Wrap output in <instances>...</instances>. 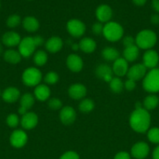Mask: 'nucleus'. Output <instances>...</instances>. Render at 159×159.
I'll list each match as a JSON object with an SVG mask.
<instances>
[{"mask_svg": "<svg viewBox=\"0 0 159 159\" xmlns=\"http://www.w3.org/2000/svg\"><path fill=\"white\" fill-rule=\"evenodd\" d=\"M3 58L7 63L16 65V64L20 63V61H21L22 56L19 51L12 49H9L4 52Z\"/></svg>", "mask_w": 159, "mask_h": 159, "instance_id": "23", "label": "nucleus"}, {"mask_svg": "<svg viewBox=\"0 0 159 159\" xmlns=\"http://www.w3.org/2000/svg\"><path fill=\"white\" fill-rule=\"evenodd\" d=\"M132 1L134 4L139 6H143L147 2V0H132Z\"/></svg>", "mask_w": 159, "mask_h": 159, "instance_id": "47", "label": "nucleus"}, {"mask_svg": "<svg viewBox=\"0 0 159 159\" xmlns=\"http://www.w3.org/2000/svg\"><path fill=\"white\" fill-rule=\"evenodd\" d=\"M143 65L149 69L155 68L159 61L158 54L154 50H147L143 57Z\"/></svg>", "mask_w": 159, "mask_h": 159, "instance_id": "11", "label": "nucleus"}, {"mask_svg": "<svg viewBox=\"0 0 159 159\" xmlns=\"http://www.w3.org/2000/svg\"><path fill=\"white\" fill-rule=\"evenodd\" d=\"M149 146L143 141H140L134 144L131 149V155L137 159H143L149 154Z\"/></svg>", "mask_w": 159, "mask_h": 159, "instance_id": "10", "label": "nucleus"}, {"mask_svg": "<svg viewBox=\"0 0 159 159\" xmlns=\"http://www.w3.org/2000/svg\"><path fill=\"white\" fill-rule=\"evenodd\" d=\"M124 87L128 91H132V90H133L136 88V82L130 80V79H128L125 82Z\"/></svg>", "mask_w": 159, "mask_h": 159, "instance_id": "41", "label": "nucleus"}, {"mask_svg": "<svg viewBox=\"0 0 159 159\" xmlns=\"http://www.w3.org/2000/svg\"><path fill=\"white\" fill-rule=\"evenodd\" d=\"M3 53V47L2 45V43H0V55H2V54Z\"/></svg>", "mask_w": 159, "mask_h": 159, "instance_id": "49", "label": "nucleus"}, {"mask_svg": "<svg viewBox=\"0 0 159 159\" xmlns=\"http://www.w3.org/2000/svg\"><path fill=\"white\" fill-rule=\"evenodd\" d=\"M9 141L12 147L16 148H20L27 142V135L23 130H15L11 134Z\"/></svg>", "mask_w": 159, "mask_h": 159, "instance_id": "9", "label": "nucleus"}, {"mask_svg": "<svg viewBox=\"0 0 159 159\" xmlns=\"http://www.w3.org/2000/svg\"><path fill=\"white\" fill-rule=\"evenodd\" d=\"M66 27L70 35L74 37H81L84 35L86 30V26L84 23L80 20H76V19L70 20L67 23Z\"/></svg>", "mask_w": 159, "mask_h": 159, "instance_id": "7", "label": "nucleus"}, {"mask_svg": "<svg viewBox=\"0 0 159 159\" xmlns=\"http://www.w3.org/2000/svg\"><path fill=\"white\" fill-rule=\"evenodd\" d=\"M68 93L72 99H75V100H78V99H83L86 96L87 89L82 84H73V85H70Z\"/></svg>", "mask_w": 159, "mask_h": 159, "instance_id": "19", "label": "nucleus"}, {"mask_svg": "<svg viewBox=\"0 0 159 159\" xmlns=\"http://www.w3.org/2000/svg\"><path fill=\"white\" fill-rule=\"evenodd\" d=\"M153 159H159V145L154 148L152 154Z\"/></svg>", "mask_w": 159, "mask_h": 159, "instance_id": "46", "label": "nucleus"}, {"mask_svg": "<svg viewBox=\"0 0 159 159\" xmlns=\"http://www.w3.org/2000/svg\"><path fill=\"white\" fill-rule=\"evenodd\" d=\"M60 159H80L79 155L75 152H67L61 156Z\"/></svg>", "mask_w": 159, "mask_h": 159, "instance_id": "40", "label": "nucleus"}, {"mask_svg": "<svg viewBox=\"0 0 159 159\" xmlns=\"http://www.w3.org/2000/svg\"><path fill=\"white\" fill-rule=\"evenodd\" d=\"M96 42L91 38L84 37L80 40L79 43V48L84 53H92L96 49Z\"/></svg>", "mask_w": 159, "mask_h": 159, "instance_id": "26", "label": "nucleus"}, {"mask_svg": "<svg viewBox=\"0 0 159 159\" xmlns=\"http://www.w3.org/2000/svg\"><path fill=\"white\" fill-rule=\"evenodd\" d=\"M129 124L134 131L144 133L147 131L151 124V115L144 108L135 109L129 117Z\"/></svg>", "mask_w": 159, "mask_h": 159, "instance_id": "1", "label": "nucleus"}, {"mask_svg": "<svg viewBox=\"0 0 159 159\" xmlns=\"http://www.w3.org/2000/svg\"><path fill=\"white\" fill-rule=\"evenodd\" d=\"M66 65L69 69L73 72H79L82 70L84 66L82 58L75 54H71L68 56L66 59Z\"/></svg>", "mask_w": 159, "mask_h": 159, "instance_id": "14", "label": "nucleus"}, {"mask_svg": "<svg viewBox=\"0 0 159 159\" xmlns=\"http://www.w3.org/2000/svg\"><path fill=\"white\" fill-rule=\"evenodd\" d=\"M38 122V118L36 113L32 112H27L22 116L20 120V124L22 127L25 130H31L37 126Z\"/></svg>", "mask_w": 159, "mask_h": 159, "instance_id": "13", "label": "nucleus"}, {"mask_svg": "<svg viewBox=\"0 0 159 159\" xmlns=\"http://www.w3.org/2000/svg\"><path fill=\"white\" fill-rule=\"evenodd\" d=\"M19 122H20V119L17 114L12 113L6 117V124L9 127H12V128L17 127L18 126Z\"/></svg>", "mask_w": 159, "mask_h": 159, "instance_id": "36", "label": "nucleus"}, {"mask_svg": "<svg viewBox=\"0 0 159 159\" xmlns=\"http://www.w3.org/2000/svg\"><path fill=\"white\" fill-rule=\"evenodd\" d=\"M159 103V99L157 96L154 94L149 95L147 96L143 100V107L145 110H154L156 107L158 106Z\"/></svg>", "mask_w": 159, "mask_h": 159, "instance_id": "29", "label": "nucleus"}, {"mask_svg": "<svg viewBox=\"0 0 159 159\" xmlns=\"http://www.w3.org/2000/svg\"><path fill=\"white\" fill-rule=\"evenodd\" d=\"M33 39H34V43H35L36 47L41 46V45L43 44L44 39L42 38L41 36H39V35L35 36V37H33Z\"/></svg>", "mask_w": 159, "mask_h": 159, "instance_id": "43", "label": "nucleus"}, {"mask_svg": "<svg viewBox=\"0 0 159 159\" xmlns=\"http://www.w3.org/2000/svg\"><path fill=\"white\" fill-rule=\"evenodd\" d=\"M34 103V97L31 93H25L20 98V107L19 113L22 116L27 113V110L33 107Z\"/></svg>", "mask_w": 159, "mask_h": 159, "instance_id": "18", "label": "nucleus"}, {"mask_svg": "<svg viewBox=\"0 0 159 159\" xmlns=\"http://www.w3.org/2000/svg\"><path fill=\"white\" fill-rule=\"evenodd\" d=\"M48 61V54L44 51L39 50L34 54V62L37 66H43Z\"/></svg>", "mask_w": 159, "mask_h": 159, "instance_id": "30", "label": "nucleus"}, {"mask_svg": "<svg viewBox=\"0 0 159 159\" xmlns=\"http://www.w3.org/2000/svg\"><path fill=\"white\" fill-rule=\"evenodd\" d=\"M19 46V52L23 57H29L34 53L36 45L34 43L33 37H26L22 39Z\"/></svg>", "mask_w": 159, "mask_h": 159, "instance_id": "6", "label": "nucleus"}, {"mask_svg": "<svg viewBox=\"0 0 159 159\" xmlns=\"http://www.w3.org/2000/svg\"><path fill=\"white\" fill-rule=\"evenodd\" d=\"M147 68L143 65V64H137L132 65L131 68H129L127 72L128 79L137 82L143 79L147 74Z\"/></svg>", "mask_w": 159, "mask_h": 159, "instance_id": "8", "label": "nucleus"}, {"mask_svg": "<svg viewBox=\"0 0 159 159\" xmlns=\"http://www.w3.org/2000/svg\"><path fill=\"white\" fill-rule=\"evenodd\" d=\"M0 6H1V4H0Z\"/></svg>", "mask_w": 159, "mask_h": 159, "instance_id": "51", "label": "nucleus"}, {"mask_svg": "<svg viewBox=\"0 0 159 159\" xmlns=\"http://www.w3.org/2000/svg\"><path fill=\"white\" fill-rule=\"evenodd\" d=\"M123 44H124V46L126 47V48H127V47H131L135 45L136 40L135 39L132 37H131V36H126V37H125L124 38H123Z\"/></svg>", "mask_w": 159, "mask_h": 159, "instance_id": "39", "label": "nucleus"}, {"mask_svg": "<svg viewBox=\"0 0 159 159\" xmlns=\"http://www.w3.org/2000/svg\"><path fill=\"white\" fill-rule=\"evenodd\" d=\"M44 80L47 84L53 85V84H55L59 81V75L55 71H49V72L45 75Z\"/></svg>", "mask_w": 159, "mask_h": 159, "instance_id": "35", "label": "nucleus"}, {"mask_svg": "<svg viewBox=\"0 0 159 159\" xmlns=\"http://www.w3.org/2000/svg\"><path fill=\"white\" fill-rule=\"evenodd\" d=\"M139 48L137 45L127 47L123 51V58L127 62H132L137 60L139 56Z\"/></svg>", "mask_w": 159, "mask_h": 159, "instance_id": "25", "label": "nucleus"}, {"mask_svg": "<svg viewBox=\"0 0 159 159\" xmlns=\"http://www.w3.org/2000/svg\"><path fill=\"white\" fill-rule=\"evenodd\" d=\"M2 92L0 91V96H2Z\"/></svg>", "mask_w": 159, "mask_h": 159, "instance_id": "50", "label": "nucleus"}, {"mask_svg": "<svg viewBox=\"0 0 159 159\" xmlns=\"http://www.w3.org/2000/svg\"><path fill=\"white\" fill-rule=\"evenodd\" d=\"M114 159H130V155L126 152H121L116 154Z\"/></svg>", "mask_w": 159, "mask_h": 159, "instance_id": "42", "label": "nucleus"}, {"mask_svg": "<svg viewBox=\"0 0 159 159\" xmlns=\"http://www.w3.org/2000/svg\"><path fill=\"white\" fill-rule=\"evenodd\" d=\"M41 79L42 74L41 71L34 67L26 68L22 75V80L24 85L30 87L38 85Z\"/></svg>", "mask_w": 159, "mask_h": 159, "instance_id": "5", "label": "nucleus"}, {"mask_svg": "<svg viewBox=\"0 0 159 159\" xmlns=\"http://www.w3.org/2000/svg\"><path fill=\"white\" fill-rule=\"evenodd\" d=\"M112 68V72L115 75L118 76V77L124 76L125 75L127 74L128 70H129L128 62L123 57H118L117 60L114 61Z\"/></svg>", "mask_w": 159, "mask_h": 159, "instance_id": "15", "label": "nucleus"}, {"mask_svg": "<svg viewBox=\"0 0 159 159\" xmlns=\"http://www.w3.org/2000/svg\"><path fill=\"white\" fill-rule=\"evenodd\" d=\"M103 29H104V26L101 23H95L92 26V31L94 34L99 35L103 33Z\"/></svg>", "mask_w": 159, "mask_h": 159, "instance_id": "38", "label": "nucleus"}, {"mask_svg": "<svg viewBox=\"0 0 159 159\" xmlns=\"http://www.w3.org/2000/svg\"><path fill=\"white\" fill-rule=\"evenodd\" d=\"M39 22L35 17L26 16L23 20V26L28 32H35L39 28Z\"/></svg>", "mask_w": 159, "mask_h": 159, "instance_id": "27", "label": "nucleus"}, {"mask_svg": "<svg viewBox=\"0 0 159 159\" xmlns=\"http://www.w3.org/2000/svg\"><path fill=\"white\" fill-rule=\"evenodd\" d=\"M151 22L154 25L159 24V15H157V14H153L151 17Z\"/></svg>", "mask_w": 159, "mask_h": 159, "instance_id": "44", "label": "nucleus"}, {"mask_svg": "<svg viewBox=\"0 0 159 159\" xmlns=\"http://www.w3.org/2000/svg\"><path fill=\"white\" fill-rule=\"evenodd\" d=\"M48 106L51 110H57L61 109V107H62V102L58 98H51L48 100Z\"/></svg>", "mask_w": 159, "mask_h": 159, "instance_id": "37", "label": "nucleus"}, {"mask_svg": "<svg viewBox=\"0 0 159 159\" xmlns=\"http://www.w3.org/2000/svg\"><path fill=\"white\" fill-rule=\"evenodd\" d=\"M95 74L99 79H103L107 82H110L112 79V68L106 64L98 65L95 70Z\"/></svg>", "mask_w": 159, "mask_h": 159, "instance_id": "20", "label": "nucleus"}, {"mask_svg": "<svg viewBox=\"0 0 159 159\" xmlns=\"http://www.w3.org/2000/svg\"><path fill=\"white\" fill-rule=\"evenodd\" d=\"M147 138L153 144H159V128L153 127L147 132Z\"/></svg>", "mask_w": 159, "mask_h": 159, "instance_id": "33", "label": "nucleus"}, {"mask_svg": "<svg viewBox=\"0 0 159 159\" xmlns=\"http://www.w3.org/2000/svg\"><path fill=\"white\" fill-rule=\"evenodd\" d=\"M123 28L115 22H108L104 26L103 35L108 40L112 42L118 41L123 36Z\"/></svg>", "mask_w": 159, "mask_h": 159, "instance_id": "4", "label": "nucleus"}, {"mask_svg": "<svg viewBox=\"0 0 159 159\" xmlns=\"http://www.w3.org/2000/svg\"><path fill=\"white\" fill-rule=\"evenodd\" d=\"M101 55H102L103 58L105 59L106 61H115V60H117L119 57V52L115 48L108 47V48L103 49L102 52H101Z\"/></svg>", "mask_w": 159, "mask_h": 159, "instance_id": "28", "label": "nucleus"}, {"mask_svg": "<svg viewBox=\"0 0 159 159\" xmlns=\"http://www.w3.org/2000/svg\"><path fill=\"white\" fill-rule=\"evenodd\" d=\"M142 108V104L140 102H137L135 104V109H140Z\"/></svg>", "mask_w": 159, "mask_h": 159, "instance_id": "48", "label": "nucleus"}, {"mask_svg": "<svg viewBox=\"0 0 159 159\" xmlns=\"http://www.w3.org/2000/svg\"><path fill=\"white\" fill-rule=\"evenodd\" d=\"M94 108V103L90 99H84L80 102L79 105V110L82 113H90Z\"/></svg>", "mask_w": 159, "mask_h": 159, "instance_id": "31", "label": "nucleus"}, {"mask_svg": "<svg viewBox=\"0 0 159 159\" xmlns=\"http://www.w3.org/2000/svg\"><path fill=\"white\" fill-rule=\"evenodd\" d=\"M63 45L62 40L59 37H51L45 43L47 51L51 53H56L60 51Z\"/></svg>", "mask_w": 159, "mask_h": 159, "instance_id": "22", "label": "nucleus"}, {"mask_svg": "<svg viewBox=\"0 0 159 159\" xmlns=\"http://www.w3.org/2000/svg\"><path fill=\"white\" fill-rule=\"evenodd\" d=\"M21 41L20 34L13 31H9V32L5 33L2 37V43L6 46L15 47L20 44Z\"/></svg>", "mask_w": 159, "mask_h": 159, "instance_id": "16", "label": "nucleus"}, {"mask_svg": "<svg viewBox=\"0 0 159 159\" xmlns=\"http://www.w3.org/2000/svg\"><path fill=\"white\" fill-rule=\"evenodd\" d=\"M110 89L113 93H119L123 89V83L119 78H112L109 82Z\"/></svg>", "mask_w": 159, "mask_h": 159, "instance_id": "32", "label": "nucleus"}, {"mask_svg": "<svg viewBox=\"0 0 159 159\" xmlns=\"http://www.w3.org/2000/svg\"><path fill=\"white\" fill-rule=\"evenodd\" d=\"M96 17L100 23H108L112 17V10L108 5H101L96 9Z\"/></svg>", "mask_w": 159, "mask_h": 159, "instance_id": "17", "label": "nucleus"}, {"mask_svg": "<svg viewBox=\"0 0 159 159\" xmlns=\"http://www.w3.org/2000/svg\"><path fill=\"white\" fill-rule=\"evenodd\" d=\"M50 94H51L50 89L44 84L37 85L34 89V96H35L36 99H38L39 101L47 100L49 98Z\"/></svg>", "mask_w": 159, "mask_h": 159, "instance_id": "24", "label": "nucleus"}, {"mask_svg": "<svg viewBox=\"0 0 159 159\" xmlns=\"http://www.w3.org/2000/svg\"><path fill=\"white\" fill-rule=\"evenodd\" d=\"M76 117V113L74 109L71 107H65L61 110L59 118L61 122L65 125L73 124Z\"/></svg>", "mask_w": 159, "mask_h": 159, "instance_id": "12", "label": "nucleus"}, {"mask_svg": "<svg viewBox=\"0 0 159 159\" xmlns=\"http://www.w3.org/2000/svg\"><path fill=\"white\" fill-rule=\"evenodd\" d=\"M20 93L15 87H8L2 93V98L6 102H15L20 99Z\"/></svg>", "mask_w": 159, "mask_h": 159, "instance_id": "21", "label": "nucleus"}, {"mask_svg": "<svg viewBox=\"0 0 159 159\" xmlns=\"http://www.w3.org/2000/svg\"><path fill=\"white\" fill-rule=\"evenodd\" d=\"M135 40L139 48L150 50L157 43V35L151 30H143L137 34Z\"/></svg>", "mask_w": 159, "mask_h": 159, "instance_id": "2", "label": "nucleus"}, {"mask_svg": "<svg viewBox=\"0 0 159 159\" xmlns=\"http://www.w3.org/2000/svg\"><path fill=\"white\" fill-rule=\"evenodd\" d=\"M20 23H21V18H20V16L17 15V14L9 16L6 20V25L9 28L17 27L20 24Z\"/></svg>", "mask_w": 159, "mask_h": 159, "instance_id": "34", "label": "nucleus"}, {"mask_svg": "<svg viewBox=\"0 0 159 159\" xmlns=\"http://www.w3.org/2000/svg\"><path fill=\"white\" fill-rule=\"evenodd\" d=\"M151 6L153 9L157 12H159V0H152L151 2Z\"/></svg>", "mask_w": 159, "mask_h": 159, "instance_id": "45", "label": "nucleus"}, {"mask_svg": "<svg viewBox=\"0 0 159 159\" xmlns=\"http://www.w3.org/2000/svg\"><path fill=\"white\" fill-rule=\"evenodd\" d=\"M143 87L147 92L155 93L159 92V69L153 68L143 78Z\"/></svg>", "mask_w": 159, "mask_h": 159, "instance_id": "3", "label": "nucleus"}]
</instances>
